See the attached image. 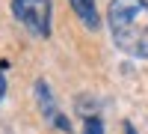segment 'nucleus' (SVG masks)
<instances>
[{
	"label": "nucleus",
	"instance_id": "nucleus-1",
	"mask_svg": "<svg viewBox=\"0 0 148 134\" xmlns=\"http://www.w3.org/2000/svg\"><path fill=\"white\" fill-rule=\"evenodd\" d=\"M107 24L121 54L148 60V0H110Z\"/></svg>",
	"mask_w": 148,
	"mask_h": 134
},
{
	"label": "nucleus",
	"instance_id": "nucleus-2",
	"mask_svg": "<svg viewBox=\"0 0 148 134\" xmlns=\"http://www.w3.org/2000/svg\"><path fill=\"white\" fill-rule=\"evenodd\" d=\"M12 15L39 39L51 36V0H12Z\"/></svg>",
	"mask_w": 148,
	"mask_h": 134
},
{
	"label": "nucleus",
	"instance_id": "nucleus-3",
	"mask_svg": "<svg viewBox=\"0 0 148 134\" xmlns=\"http://www.w3.org/2000/svg\"><path fill=\"white\" fill-rule=\"evenodd\" d=\"M36 104H39L42 116H45L53 128H59V131H71V122H68V116L56 107V99H53L51 87H47V81H36Z\"/></svg>",
	"mask_w": 148,
	"mask_h": 134
},
{
	"label": "nucleus",
	"instance_id": "nucleus-4",
	"mask_svg": "<svg viewBox=\"0 0 148 134\" xmlns=\"http://www.w3.org/2000/svg\"><path fill=\"white\" fill-rule=\"evenodd\" d=\"M68 3L74 9V15L83 21L86 30H98L101 27V15H98V3L95 0H68Z\"/></svg>",
	"mask_w": 148,
	"mask_h": 134
},
{
	"label": "nucleus",
	"instance_id": "nucleus-5",
	"mask_svg": "<svg viewBox=\"0 0 148 134\" xmlns=\"http://www.w3.org/2000/svg\"><path fill=\"white\" fill-rule=\"evenodd\" d=\"M83 134H104V122H101V116H86V125H83Z\"/></svg>",
	"mask_w": 148,
	"mask_h": 134
},
{
	"label": "nucleus",
	"instance_id": "nucleus-6",
	"mask_svg": "<svg viewBox=\"0 0 148 134\" xmlns=\"http://www.w3.org/2000/svg\"><path fill=\"white\" fill-rule=\"evenodd\" d=\"M3 69H6V63H0V101H3V95H6V75H3Z\"/></svg>",
	"mask_w": 148,
	"mask_h": 134
},
{
	"label": "nucleus",
	"instance_id": "nucleus-7",
	"mask_svg": "<svg viewBox=\"0 0 148 134\" xmlns=\"http://www.w3.org/2000/svg\"><path fill=\"white\" fill-rule=\"evenodd\" d=\"M125 134H136V128H133L130 122H125Z\"/></svg>",
	"mask_w": 148,
	"mask_h": 134
}]
</instances>
